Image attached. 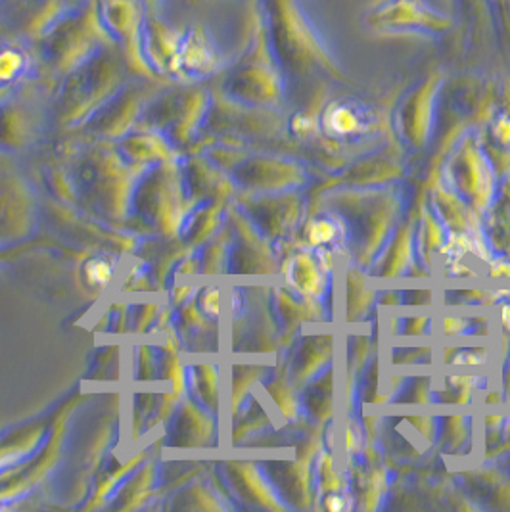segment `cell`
I'll return each mask as SVG.
<instances>
[{
  "label": "cell",
  "instance_id": "8",
  "mask_svg": "<svg viewBox=\"0 0 510 512\" xmlns=\"http://www.w3.org/2000/svg\"><path fill=\"white\" fill-rule=\"evenodd\" d=\"M443 81L445 75L441 71L430 73L403 96L397 108V129L401 137L415 148H426L436 133Z\"/></svg>",
  "mask_w": 510,
  "mask_h": 512
},
{
  "label": "cell",
  "instance_id": "20",
  "mask_svg": "<svg viewBox=\"0 0 510 512\" xmlns=\"http://www.w3.org/2000/svg\"><path fill=\"white\" fill-rule=\"evenodd\" d=\"M325 507L328 511H342L344 509V495H326Z\"/></svg>",
  "mask_w": 510,
  "mask_h": 512
},
{
  "label": "cell",
  "instance_id": "18",
  "mask_svg": "<svg viewBox=\"0 0 510 512\" xmlns=\"http://www.w3.org/2000/svg\"><path fill=\"white\" fill-rule=\"evenodd\" d=\"M461 2H463L464 10L474 12V16L480 24H482V18H487L491 14L487 0H461Z\"/></svg>",
  "mask_w": 510,
  "mask_h": 512
},
{
  "label": "cell",
  "instance_id": "1",
  "mask_svg": "<svg viewBox=\"0 0 510 512\" xmlns=\"http://www.w3.org/2000/svg\"><path fill=\"white\" fill-rule=\"evenodd\" d=\"M271 50L284 79L328 75L346 81L344 71L326 47L323 35L311 24L298 0H257Z\"/></svg>",
  "mask_w": 510,
  "mask_h": 512
},
{
  "label": "cell",
  "instance_id": "19",
  "mask_svg": "<svg viewBox=\"0 0 510 512\" xmlns=\"http://www.w3.org/2000/svg\"><path fill=\"white\" fill-rule=\"evenodd\" d=\"M497 16H499V24L503 27L505 35L509 37L510 43V0H503L501 6L497 8Z\"/></svg>",
  "mask_w": 510,
  "mask_h": 512
},
{
  "label": "cell",
  "instance_id": "11",
  "mask_svg": "<svg viewBox=\"0 0 510 512\" xmlns=\"http://www.w3.org/2000/svg\"><path fill=\"white\" fill-rule=\"evenodd\" d=\"M325 267L317 265V261L309 254H298L292 259L290 280L294 286L307 298H321L325 294L326 279L323 273Z\"/></svg>",
  "mask_w": 510,
  "mask_h": 512
},
{
  "label": "cell",
  "instance_id": "2",
  "mask_svg": "<svg viewBox=\"0 0 510 512\" xmlns=\"http://www.w3.org/2000/svg\"><path fill=\"white\" fill-rule=\"evenodd\" d=\"M112 43L116 41L104 25L100 2L85 0L52 25L29 50L35 71L50 83H60L70 71Z\"/></svg>",
  "mask_w": 510,
  "mask_h": 512
},
{
  "label": "cell",
  "instance_id": "21",
  "mask_svg": "<svg viewBox=\"0 0 510 512\" xmlns=\"http://www.w3.org/2000/svg\"><path fill=\"white\" fill-rule=\"evenodd\" d=\"M503 321H505V326L510 330V305L505 307V313H503Z\"/></svg>",
  "mask_w": 510,
  "mask_h": 512
},
{
  "label": "cell",
  "instance_id": "4",
  "mask_svg": "<svg viewBox=\"0 0 510 512\" xmlns=\"http://www.w3.org/2000/svg\"><path fill=\"white\" fill-rule=\"evenodd\" d=\"M284 89L286 79L269 45L259 2L255 0L248 47L225 73L221 93L225 100L246 108H275Z\"/></svg>",
  "mask_w": 510,
  "mask_h": 512
},
{
  "label": "cell",
  "instance_id": "17",
  "mask_svg": "<svg viewBox=\"0 0 510 512\" xmlns=\"http://www.w3.org/2000/svg\"><path fill=\"white\" fill-rule=\"evenodd\" d=\"M428 323H430L428 317H409L405 321V326L401 325V334L405 332V334H411V336H417V334L420 336V334L426 332L424 328H428Z\"/></svg>",
  "mask_w": 510,
  "mask_h": 512
},
{
  "label": "cell",
  "instance_id": "14",
  "mask_svg": "<svg viewBox=\"0 0 510 512\" xmlns=\"http://www.w3.org/2000/svg\"><path fill=\"white\" fill-rule=\"evenodd\" d=\"M411 242H413V233L411 227H401L388 254H386V263L382 267V277H397L401 271L407 269V263L411 259Z\"/></svg>",
  "mask_w": 510,
  "mask_h": 512
},
{
  "label": "cell",
  "instance_id": "7",
  "mask_svg": "<svg viewBox=\"0 0 510 512\" xmlns=\"http://www.w3.org/2000/svg\"><path fill=\"white\" fill-rule=\"evenodd\" d=\"M208 110V91L200 85H186L169 93L154 94L140 117L185 139L200 125Z\"/></svg>",
  "mask_w": 510,
  "mask_h": 512
},
{
  "label": "cell",
  "instance_id": "9",
  "mask_svg": "<svg viewBox=\"0 0 510 512\" xmlns=\"http://www.w3.org/2000/svg\"><path fill=\"white\" fill-rule=\"evenodd\" d=\"M447 177L453 188L470 200L476 210H486L493 198L495 181L491 163L486 158L480 142L468 135L455 148L447 163Z\"/></svg>",
  "mask_w": 510,
  "mask_h": 512
},
{
  "label": "cell",
  "instance_id": "5",
  "mask_svg": "<svg viewBox=\"0 0 510 512\" xmlns=\"http://www.w3.org/2000/svg\"><path fill=\"white\" fill-rule=\"evenodd\" d=\"M365 27L374 35L441 37L457 22L428 0H376L365 12Z\"/></svg>",
  "mask_w": 510,
  "mask_h": 512
},
{
  "label": "cell",
  "instance_id": "10",
  "mask_svg": "<svg viewBox=\"0 0 510 512\" xmlns=\"http://www.w3.org/2000/svg\"><path fill=\"white\" fill-rule=\"evenodd\" d=\"M14 85L12 91L6 87L0 96V144L6 146H22L37 121V83L29 81L18 91H14Z\"/></svg>",
  "mask_w": 510,
  "mask_h": 512
},
{
  "label": "cell",
  "instance_id": "16",
  "mask_svg": "<svg viewBox=\"0 0 510 512\" xmlns=\"http://www.w3.org/2000/svg\"><path fill=\"white\" fill-rule=\"evenodd\" d=\"M340 233H342V227L332 219H315L307 227V238L315 246L332 244L334 240H338Z\"/></svg>",
  "mask_w": 510,
  "mask_h": 512
},
{
  "label": "cell",
  "instance_id": "12",
  "mask_svg": "<svg viewBox=\"0 0 510 512\" xmlns=\"http://www.w3.org/2000/svg\"><path fill=\"white\" fill-rule=\"evenodd\" d=\"M323 125L336 137H351L365 129V116L351 104L332 102L326 106Z\"/></svg>",
  "mask_w": 510,
  "mask_h": 512
},
{
  "label": "cell",
  "instance_id": "23",
  "mask_svg": "<svg viewBox=\"0 0 510 512\" xmlns=\"http://www.w3.org/2000/svg\"><path fill=\"white\" fill-rule=\"evenodd\" d=\"M0 89H2V87H0Z\"/></svg>",
  "mask_w": 510,
  "mask_h": 512
},
{
  "label": "cell",
  "instance_id": "3",
  "mask_svg": "<svg viewBox=\"0 0 510 512\" xmlns=\"http://www.w3.org/2000/svg\"><path fill=\"white\" fill-rule=\"evenodd\" d=\"M135 75L125 50L117 43L100 48L89 60L60 79L56 112L64 125L87 121Z\"/></svg>",
  "mask_w": 510,
  "mask_h": 512
},
{
  "label": "cell",
  "instance_id": "6",
  "mask_svg": "<svg viewBox=\"0 0 510 512\" xmlns=\"http://www.w3.org/2000/svg\"><path fill=\"white\" fill-rule=\"evenodd\" d=\"M85 0H0V39L31 47Z\"/></svg>",
  "mask_w": 510,
  "mask_h": 512
},
{
  "label": "cell",
  "instance_id": "15",
  "mask_svg": "<svg viewBox=\"0 0 510 512\" xmlns=\"http://www.w3.org/2000/svg\"><path fill=\"white\" fill-rule=\"evenodd\" d=\"M315 390L309 392V409L319 420L330 419L332 415V373L321 374V378L313 384Z\"/></svg>",
  "mask_w": 510,
  "mask_h": 512
},
{
  "label": "cell",
  "instance_id": "22",
  "mask_svg": "<svg viewBox=\"0 0 510 512\" xmlns=\"http://www.w3.org/2000/svg\"><path fill=\"white\" fill-rule=\"evenodd\" d=\"M487 2H489V6H491V8L495 6V12H497V8L501 6V2H503V0H487Z\"/></svg>",
  "mask_w": 510,
  "mask_h": 512
},
{
  "label": "cell",
  "instance_id": "13",
  "mask_svg": "<svg viewBox=\"0 0 510 512\" xmlns=\"http://www.w3.org/2000/svg\"><path fill=\"white\" fill-rule=\"evenodd\" d=\"M330 359H332V338L321 336V338L309 342L300 351L298 361H296L298 367H294V369H298V373H294V376H298L300 380H309L315 376V373L323 371Z\"/></svg>",
  "mask_w": 510,
  "mask_h": 512
}]
</instances>
